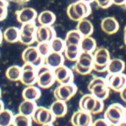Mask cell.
<instances>
[{
    "instance_id": "cell-1",
    "label": "cell",
    "mask_w": 126,
    "mask_h": 126,
    "mask_svg": "<svg viewBox=\"0 0 126 126\" xmlns=\"http://www.w3.org/2000/svg\"><path fill=\"white\" fill-rule=\"evenodd\" d=\"M91 13L92 9L89 3L81 0L70 3L66 10V14L69 18L75 22H78L83 18H87Z\"/></svg>"
},
{
    "instance_id": "cell-2",
    "label": "cell",
    "mask_w": 126,
    "mask_h": 126,
    "mask_svg": "<svg viewBox=\"0 0 126 126\" xmlns=\"http://www.w3.org/2000/svg\"><path fill=\"white\" fill-rule=\"evenodd\" d=\"M88 90L94 97L99 100L105 101L109 97L110 89L107 86L105 78L94 77L89 81L88 85Z\"/></svg>"
},
{
    "instance_id": "cell-3",
    "label": "cell",
    "mask_w": 126,
    "mask_h": 126,
    "mask_svg": "<svg viewBox=\"0 0 126 126\" xmlns=\"http://www.w3.org/2000/svg\"><path fill=\"white\" fill-rule=\"evenodd\" d=\"M55 78L53 69L46 65L37 67V83L40 89H49L54 84Z\"/></svg>"
},
{
    "instance_id": "cell-4",
    "label": "cell",
    "mask_w": 126,
    "mask_h": 126,
    "mask_svg": "<svg viewBox=\"0 0 126 126\" xmlns=\"http://www.w3.org/2000/svg\"><path fill=\"white\" fill-rule=\"evenodd\" d=\"M93 58H94V65H93L94 70L99 73L107 70L108 65L111 59L108 49L105 47L97 48L93 53Z\"/></svg>"
},
{
    "instance_id": "cell-5",
    "label": "cell",
    "mask_w": 126,
    "mask_h": 126,
    "mask_svg": "<svg viewBox=\"0 0 126 126\" xmlns=\"http://www.w3.org/2000/svg\"><path fill=\"white\" fill-rule=\"evenodd\" d=\"M93 65H94L93 54L81 51L78 60L75 62L74 70L80 75H87L94 70Z\"/></svg>"
},
{
    "instance_id": "cell-6",
    "label": "cell",
    "mask_w": 126,
    "mask_h": 126,
    "mask_svg": "<svg viewBox=\"0 0 126 126\" xmlns=\"http://www.w3.org/2000/svg\"><path fill=\"white\" fill-rule=\"evenodd\" d=\"M124 106L119 103L111 104L106 109L104 113V118L112 126H115L125 120Z\"/></svg>"
},
{
    "instance_id": "cell-7",
    "label": "cell",
    "mask_w": 126,
    "mask_h": 126,
    "mask_svg": "<svg viewBox=\"0 0 126 126\" xmlns=\"http://www.w3.org/2000/svg\"><path fill=\"white\" fill-rule=\"evenodd\" d=\"M78 87L74 82L68 84H60L54 91L56 100L67 102L77 94Z\"/></svg>"
},
{
    "instance_id": "cell-8",
    "label": "cell",
    "mask_w": 126,
    "mask_h": 126,
    "mask_svg": "<svg viewBox=\"0 0 126 126\" xmlns=\"http://www.w3.org/2000/svg\"><path fill=\"white\" fill-rule=\"evenodd\" d=\"M37 26L35 22H28L22 24L20 30V37H19V42L22 45L30 46L33 43L36 42L35 33Z\"/></svg>"
},
{
    "instance_id": "cell-9",
    "label": "cell",
    "mask_w": 126,
    "mask_h": 126,
    "mask_svg": "<svg viewBox=\"0 0 126 126\" xmlns=\"http://www.w3.org/2000/svg\"><path fill=\"white\" fill-rule=\"evenodd\" d=\"M31 117L32 121L40 125L53 124L56 119L51 111L49 110V109L43 107V106H38Z\"/></svg>"
},
{
    "instance_id": "cell-10",
    "label": "cell",
    "mask_w": 126,
    "mask_h": 126,
    "mask_svg": "<svg viewBox=\"0 0 126 126\" xmlns=\"http://www.w3.org/2000/svg\"><path fill=\"white\" fill-rule=\"evenodd\" d=\"M22 60L26 64H31L35 67L40 66L43 62V58L34 46H27L22 53Z\"/></svg>"
},
{
    "instance_id": "cell-11",
    "label": "cell",
    "mask_w": 126,
    "mask_h": 126,
    "mask_svg": "<svg viewBox=\"0 0 126 126\" xmlns=\"http://www.w3.org/2000/svg\"><path fill=\"white\" fill-rule=\"evenodd\" d=\"M20 81L26 86L34 85L37 81V67L31 64L24 63L22 66Z\"/></svg>"
},
{
    "instance_id": "cell-12",
    "label": "cell",
    "mask_w": 126,
    "mask_h": 126,
    "mask_svg": "<svg viewBox=\"0 0 126 126\" xmlns=\"http://www.w3.org/2000/svg\"><path fill=\"white\" fill-rule=\"evenodd\" d=\"M105 81L109 89L115 92H120L125 86H126V74H109L105 78Z\"/></svg>"
},
{
    "instance_id": "cell-13",
    "label": "cell",
    "mask_w": 126,
    "mask_h": 126,
    "mask_svg": "<svg viewBox=\"0 0 126 126\" xmlns=\"http://www.w3.org/2000/svg\"><path fill=\"white\" fill-rule=\"evenodd\" d=\"M55 78V81L59 84H68L74 81V74L73 71L67 66L62 65L53 69Z\"/></svg>"
},
{
    "instance_id": "cell-14",
    "label": "cell",
    "mask_w": 126,
    "mask_h": 126,
    "mask_svg": "<svg viewBox=\"0 0 126 126\" xmlns=\"http://www.w3.org/2000/svg\"><path fill=\"white\" fill-rule=\"evenodd\" d=\"M15 16L17 21L22 25L28 22H34L37 19L38 13L35 9L26 6L16 11Z\"/></svg>"
},
{
    "instance_id": "cell-15",
    "label": "cell",
    "mask_w": 126,
    "mask_h": 126,
    "mask_svg": "<svg viewBox=\"0 0 126 126\" xmlns=\"http://www.w3.org/2000/svg\"><path fill=\"white\" fill-rule=\"evenodd\" d=\"M70 123L73 126H91L93 123L92 114L79 109L72 115Z\"/></svg>"
},
{
    "instance_id": "cell-16",
    "label": "cell",
    "mask_w": 126,
    "mask_h": 126,
    "mask_svg": "<svg viewBox=\"0 0 126 126\" xmlns=\"http://www.w3.org/2000/svg\"><path fill=\"white\" fill-rule=\"evenodd\" d=\"M36 42H50L53 38L56 37L55 30L52 26H37L35 33Z\"/></svg>"
},
{
    "instance_id": "cell-17",
    "label": "cell",
    "mask_w": 126,
    "mask_h": 126,
    "mask_svg": "<svg viewBox=\"0 0 126 126\" xmlns=\"http://www.w3.org/2000/svg\"><path fill=\"white\" fill-rule=\"evenodd\" d=\"M101 31L106 34L112 35L116 34L120 29L118 21L114 17H105L101 22Z\"/></svg>"
},
{
    "instance_id": "cell-18",
    "label": "cell",
    "mask_w": 126,
    "mask_h": 126,
    "mask_svg": "<svg viewBox=\"0 0 126 126\" xmlns=\"http://www.w3.org/2000/svg\"><path fill=\"white\" fill-rule=\"evenodd\" d=\"M65 58L61 53L50 52L49 54L43 58V64L47 65L48 67L54 69L55 68L64 65Z\"/></svg>"
},
{
    "instance_id": "cell-19",
    "label": "cell",
    "mask_w": 126,
    "mask_h": 126,
    "mask_svg": "<svg viewBox=\"0 0 126 126\" xmlns=\"http://www.w3.org/2000/svg\"><path fill=\"white\" fill-rule=\"evenodd\" d=\"M97 98L94 97L91 94H85L82 96L79 101V109L82 111L89 112L90 114L94 112L96 104H97Z\"/></svg>"
},
{
    "instance_id": "cell-20",
    "label": "cell",
    "mask_w": 126,
    "mask_h": 126,
    "mask_svg": "<svg viewBox=\"0 0 126 126\" xmlns=\"http://www.w3.org/2000/svg\"><path fill=\"white\" fill-rule=\"evenodd\" d=\"M49 109L56 119L64 117L68 112V107L67 105H66V102L58 100H56L53 102Z\"/></svg>"
},
{
    "instance_id": "cell-21",
    "label": "cell",
    "mask_w": 126,
    "mask_h": 126,
    "mask_svg": "<svg viewBox=\"0 0 126 126\" xmlns=\"http://www.w3.org/2000/svg\"><path fill=\"white\" fill-rule=\"evenodd\" d=\"M42 92L39 87L34 85H30L23 89L22 92V97L23 100L36 101L41 97Z\"/></svg>"
},
{
    "instance_id": "cell-22",
    "label": "cell",
    "mask_w": 126,
    "mask_h": 126,
    "mask_svg": "<svg viewBox=\"0 0 126 126\" xmlns=\"http://www.w3.org/2000/svg\"><path fill=\"white\" fill-rule=\"evenodd\" d=\"M20 30L16 26H10L2 32L3 40L7 43H15L19 41Z\"/></svg>"
},
{
    "instance_id": "cell-23",
    "label": "cell",
    "mask_w": 126,
    "mask_h": 126,
    "mask_svg": "<svg viewBox=\"0 0 126 126\" xmlns=\"http://www.w3.org/2000/svg\"><path fill=\"white\" fill-rule=\"evenodd\" d=\"M37 21L40 26H52V25H54L56 21V15L51 11L46 10L38 15Z\"/></svg>"
},
{
    "instance_id": "cell-24",
    "label": "cell",
    "mask_w": 126,
    "mask_h": 126,
    "mask_svg": "<svg viewBox=\"0 0 126 126\" xmlns=\"http://www.w3.org/2000/svg\"><path fill=\"white\" fill-rule=\"evenodd\" d=\"M77 30L82 35V37H88L93 34L94 31V25L88 18H83L78 22Z\"/></svg>"
},
{
    "instance_id": "cell-25",
    "label": "cell",
    "mask_w": 126,
    "mask_h": 126,
    "mask_svg": "<svg viewBox=\"0 0 126 126\" xmlns=\"http://www.w3.org/2000/svg\"><path fill=\"white\" fill-rule=\"evenodd\" d=\"M125 69V62L121 58H112L110 59L107 67L109 74H122Z\"/></svg>"
},
{
    "instance_id": "cell-26",
    "label": "cell",
    "mask_w": 126,
    "mask_h": 126,
    "mask_svg": "<svg viewBox=\"0 0 126 126\" xmlns=\"http://www.w3.org/2000/svg\"><path fill=\"white\" fill-rule=\"evenodd\" d=\"M79 46H80V49L81 52L93 54L96 50V49H97V42L91 36L82 37Z\"/></svg>"
},
{
    "instance_id": "cell-27",
    "label": "cell",
    "mask_w": 126,
    "mask_h": 126,
    "mask_svg": "<svg viewBox=\"0 0 126 126\" xmlns=\"http://www.w3.org/2000/svg\"><path fill=\"white\" fill-rule=\"evenodd\" d=\"M64 58L69 62H76L81 53L80 46L78 45H65Z\"/></svg>"
},
{
    "instance_id": "cell-28",
    "label": "cell",
    "mask_w": 126,
    "mask_h": 126,
    "mask_svg": "<svg viewBox=\"0 0 126 126\" xmlns=\"http://www.w3.org/2000/svg\"><path fill=\"white\" fill-rule=\"evenodd\" d=\"M37 107L38 105L35 101L23 100L18 106V113L26 117H31Z\"/></svg>"
},
{
    "instance_id": "cell-29",
    "label": "cell",
    "mask_w": 126,
    "mask_h": 126,
    "mask_svg": "<svg viewBox=\"0 0 126 126\" xmlns=\"http://www.w3.org/2000/svg\"><path fill=\"white\" fill-rule=\"evenodd\" d=\"M6 78L11 81H20L22 76V67L18 65H11L6 69L5 73Z\"/></svg>"
},
{
    "instance_id": "cell-30",
    "label": "cell",
    "mask_w": 126,
    "mask_h": 126,
    "mask_svg": "<svg viewBox=\"0 0 126 126\" xmlns=\"http://www.w3.org/2000/svg\"><path fill=\"white\" fill-rule=\"evenodd\" d=\"M82 35L79 33L77 29L71 30L68 31L66 34L65 38V45H80V42L81 41Z\"/></svg>"
},
{
    "instance_id": "cell-31",
    "label": "cell",
    "mask_w": 126,
    "mask_h": 126,
    "mask_svg": "<svg viewBox=\"0 0 126 126\" xmlns=\"http://www.w3.org/2000/svg\"><path fill=\"white\" fill-rule=\"evenodd\" d=\"M14 113L11 110L4 109L0 112V126H11L12 125Z\"/></svg>"
},
{
    "instance_id": "cell-32",
    "label": "cell",
    "mask_w": 126,
    "mask_h": 126,
    "mask_svg": "<svg viewBox=\"0 0 126 126\" xmlns=\"http://www.w3.org/2000/svg\"><path fill=\"white\" fill-rule=\"evenodd\" d=\"M13 126H32V119L31 117L22 115L20 113L14 116L12 122Z\"/></svg>"
},
{
    "instance_id": "cell-33",
    "label": "cell",
    "mask_w": 126,
    "mask_h": 126,
    "mask_svg": "<svg viewBox=\"0 0 126 126\" xmlns=\"http://www.w3.org/2000/svg\"><path fill=\"white\" fill-rule=\"evenodd\" d=\"M51 47V51L52 52H56V53H61L62 54L64 52V49L65 47V41L62 39L61 38L56 37L53 38L51 42H49Z\"/></svg>"
},
{
    "instance_id": "cell-34",
    "label": "cell",
    "mask_w": 126,
    "mask_h": 126,
    "mask_svg": "<svg viewBox=\"0 0 126 126\" xmlns=\"http://www.w3.org/2000/svg\"><path fill=\"white\" fill-rule=\"evenodd\" d=\"M36 48H37L38 53L41 54L42 58H45L46 56H47L51 52V47L49 42H38Z\"/></svg>"
},
{
    "instance_id": "cell-35",
    "label": "cell",
    "mask_w": 126,
    "mask_h": 126,
    "mask_svg": "<svg viewBox=\"0 0 126 126\" xmlns=\"http://www.w3.org/2000/svg\"><path fill=\"white\" fill-rule=\"evenodd\" d=\"M8 14L7 0H0V22L5 20Z\"/></svg>"
},
{
    "instance_id": "cell-36",
    "label": "cell",
    "mask_w": 126,
    "mask_h": 126,
    "mask_svg": "<svg viewBox=\"0 0 126 126\" xmlns=\"http://www.w3.org/2000/svg\"><path fill=\"white\" fill-rule=\"evenodd\" d=\"M94 2L97 5L98 7L101 9H107L112 4V0H94Z\"/></svg>"
},
{
    "instance_id": "cell-37",
    "label": "cell",
    "mask_w": 126,
    "mask_h": 126,
    "mask_svg": "<svg viewBox=\"0 0 126 126\" xmlns=\"http://www.w3.org/2000/svg\"><path fill=\"white\" fill-rule=\"evenodd\" d=\"M104 108H105L104 101H101V100H99V99H97V104H96L95 109H94V112H93L92 115H96V114L101 113V112H103Z\"/></svg>"
},
{
    "instance_id": "cell-38",
    "label": "cell",
    "mask_w": 126,
    "mask_h": 126,
    "mask_svg": "<svg viewBox=\"0 0 126 126\" xmlns=\"http://www.w3.org/2000/svg\"><path fill=\"white\" fill-rule=\"evenodd\" d=\"M91 126H112L105 118H99L93 121Z\"/></svg>"
},
{
    "instance_id": "cell-39",
    "label": "cell",
    "mask_w": 126,
    "mask_h": 126,
    "mask_svg": "<svg viewBox=\"0 0 126 126\" xmlns=\"http://www.w3.org/2000/svg\"><path fill=\"white\" fill-rule=\"evenodd\" d=\"M119 93H120V97L121 98V100L126 102V86H125Z\"/></svg>"
},
{
    "instance_id": "cell-40",
    "label": "cell",
    "mask_w": 126,
    "mask_h": 126,
    "mask_svg": "<svg viewBox=\"0 0 126 126\" xmlns=\"http://www.w3.org/2000/svg\"><path fill=\"white\" fill-rule=\"evenodd\" d=\"M9 1H11V2H15V3H17V4H19V5H23V4L27 3L28 2L31 1V0H9Z\"/></svg>"
},
{
    "instance_id": "cell-41",
    "label": "cell",
    "mask_w": 126,
    "mask_h": 126,
    "mask_svg": "<svg viewBox=\"0 0 126 126\" xmlns=\"http://www.w3.org/2000/svg\"><path fill=\"white\" fill-rule=\"evenodd\" d=\"M112 4H115L117 6H124L126 2V0H112Z\"/></svg>"
},
{
    "instance_id": "cell-42",
    "label": "cell",
    "mask_w": 126,
    "mask_h": 126,
    "mask_svg": "<svg viewBox=\"0 0 126 126\" xmlns=\"http://www.w3.org/2000/svg\"><path fill=\"white\" fill-rule=\"evenodd\" d=\"M115 126H126V121L123 120L122 121H121L120 123L117 124V125H115Z\"/></svg>"
},
{
    "instance_id": "cell-43",
    "label": "cell",
    "mask_w": 126,
    "mask_h": 126,
    "mask_svg": "<svg viewBox=\"0 0 126 126\" xmlns=\"http://www.w3.org/2000/svg\"><path fill=\"white\" fill-rule=\"evenodd\" d=\"M124 42H125V45L126 46V25L124 28Z\"/></svg>"
},
{
    "instance_id": "cell-44",
    "label": "cell",
    "mask_w": 126,
    "mask_h": 126,
    "mask_svg": "<svg viewBox=\"0 0 126 126\" xmlns=\"http://www.w3.org/2000/svg\"><path fill=\"white\" fill-rule=\"evenodd\" d=\"M4 104H3V102L0 100V112H1L2 109H4Z\"/></svg>"
},
{
    "instance_id": "cell-45",
    "label": "cell",
    "mask_w": 126,
    "mask_h": 126,
    "mask_svg": "<svg viewBox=\"0 0 126 126\" xmlns=\"http://www.w3.org/2000/svg\"><path fill=\"white\" fill-rule=\"evenodd\" d=\"M2 40H3V38H2V31H1V30H0V45L2 44Z\"/></svg>"
},
{
    "instance_id": "cell-46",
    "label": "cell",
    "mask_w": 126,
    "mask_h": 126,
    "mask_svg": "<svg viewBox=\"0 0 126 126\" xmlns=\"http://www.w3.org/2000/svg\"><path fill=\"white\" fill-rule=\"evenodd\" d=\"M81 1H83V2H85L89 3V2H94V0H81Z\"/></svg>"
},
{
    "instance_id": "cell-47",
    "label": "cell",
    "mask_w": 126,
    "mask_h": 126,
    "mask_svg": "<svg viewBox=\"0 0 126 126\" xmlns=\"http://www.w3.org/2000/svg\"><path fill=\"white\" fill-rule=\"evenodd\" d=\"M124 118H125V120L126 121V107L125 108V112H124Z\"/></svg>"
},
{
    "instance_id": "cell-48",
    "label": "cell",
    "mask_w": 126,
    "mask_h": 126,
    "mask_svg": "<svg viewBox=\"0 0 126 126\" xmlns=\"http://www.w3.org/2000/svg\"><path fill=\"white\" fill-rule=\"evenodd\" d=\"M41 126H54V125H53V124H46V125H42Z\"/></svg>"
},
{
    "instance_id": "cell-49",
    "label": "cell",
    "mask_w": 126,
    "mask_h": 126,
    "mask_svg": "<svg viewBox=\"0 0 126 126\" xmlns=\"http://www.w3.org/2000/svg\"><path fill=\"white\" fill-rule=\"evenodd\" d=\"M1 96H2V89L0 88V98H1Z\"/></svg>"
},
{
    "instance_id": "cell-50",
    "label": "cell",
    "mask_w": 126,
    "mask_h": 126,
    "mask_svg": "<svg viewBox=\"0 0 126 126\" xmlns=\"http://www.w3.org/2000/svg\"><path fill=\"white\" fill-rule=\"evenodd\" d=\"M124 6L126 8V2H125V5H124Z\"/></svg>"
}]
</instances>
